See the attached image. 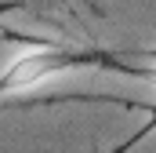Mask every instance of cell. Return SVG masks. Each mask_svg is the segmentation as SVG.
<instances>
[{
	"instance_id": "obj_1",
	"label": "cell",
	"mask_w": 156,
	"mask_h": 153,
	"mask_svg": "<svg viewBox=\"0 0 156 153\" xmlns=\"http://www.w3.org/2000/svg\"><path fill=\"white\" fill-rule=\"evenodd\" d=\"M11 44H22V51L0 69V102L15 99V95H29L40 84L66 76L73 69H113L116 55L102 51V47H80V44H62V40H29L18 33H4Z\"/></svg>"
}]
</instances>
